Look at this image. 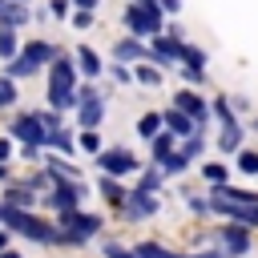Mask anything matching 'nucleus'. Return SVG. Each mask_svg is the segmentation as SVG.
Segmentation results:
<instances>
[{
  "label": "nucleus",
  "mask_w": 258,
  "mask_h": 258,
  "mask_svg": "<svg viewBox=\"0 0 258 258\" xmlns=\"http://www.w3.org/2000/svg\"><path fill=\"white\" fill-rule=\"evenodd\" d=\"M4 73H8L12 81H20V77H32V73H36V64H32L28 56H12V60L4 64Z\"/></svg>",
  "instance_id": "nucleus-18"
},
{
  "label": "nucleus",
  "mask_w": 258,
  "mask_h": 258,
  "mask_svg": "<svg viewBox=\"0 0 258 258\" xmlns=\"http://www.w3.org/2000/svg\"><path fill=\"white\" fill-rule=\"evenodd\" d=\"M161 121H165V129L173 133V137H194L202 125L194 121V117H185L181 109H169V113H161Z\"/></svg>",
  "instance_id": "nucleus-10"
},
{
  "label": "nucleus",
  "mask_w": 258,
  "mask_h": 258,
  "mask_svg": "<svg viewBox=\"0 0 258 258\" xmlns=\"http://www.w3.org/2000/svg\"><path fill=\"white\" fill-rule=\"evenodd\" d=\"M242 137H246V129H242L238 121H230V125H222V133H218V149H222V153H238V149H242Z\"/></svg>",
  "instance_id": "nucleus-12"
},
{
  "label": "nucleus",
  "mask_w": 258,
  "mask_h": 258,
  "mask_svg": "<svg viewBox=\"0 0 258 258\" xmlns=\"http://www.w3.org/2000/svg\"><path fill=\"white\" fill-rule=\"evenodd\" d=\"M105 258H137V254L125 250V246H117V242H105Z\"/></svg>",
  "instance_id": "nucleus-34"
},
{
  "label": "nucleus",
  "mask_w": 258,
  "mask_h": 258,
  "mask_svg": "<svg viewBox=\"0 0 258 258\" xmlns=\"http://www.w3.org/2000/svg\"><path fill=\"white\" fill-rule=\"evenodd\" d=\"M48 145H56L60 153H73V133H69V125H56V129H48Z\"/></svg>",
  "instance_id": "nucleus-22"
},
{
  "label": "nucleus",
  "mask_w": 258,
  "mask_h": 258,
  "mask_svg": "<svg viewBox=\"0 0 258 258\" xmlns=\"http://www.w3.org/2000/svg\"><path fill=\"white\" fill-rule=\"evenodd\" d=\"M165 121H161V113H145V117H137V137H157V129H161Z\"/></svg>",
  "instance_id": "nucleus-19"
},
{
  "label": "nucleus",
  "mask_w": 258,
  "mask_h": 258,
  "mask_svg": "<svg viewBox=\"0 0 258 258\" xmlns=\"http://www.w3.org/2000/svg\"><path fill=\"white\" fill-rule=\"evenodd\" d=\"M81 145H85L89 153H101V137H97L93 129H81Z\"/></svg>",
  "instance_id": "nucleus-33"
},
{
  "label": "nucleus",
  "mask_w": 258,
  "mask_h": 258,
  "mask_svg": "<svg viewBox=\"0 0 258 258\" xmlns=\"http://www.w3.org/2000/svg\"><path fill=\"white\" fill-rule=\"evenodd\" d=\"M125 214H129L133 222H141V218H153V214H157V198H153V194H141V189H133V194H129V202H125Z\"/></svg>",
  "instance_id": "nucleus-8"
},
{
  "label": "nucleus",
  "mask_w": 258,
  "mask_h": 258,
  "mask_svg": "<svg viewBox=\"0 0 258 258\" xmlns=\"http://www.w3.org/2000/svg\"><path fill=\"white\" fill-rule=\"evenodd\" d=\"M85 181H52L48 189V206L56 214H69V210H81V198H85Z\"/></svg>",
  "instance_id": "nucleus-2"
},
{
  "label": "nucleus",
  "mask_w": 258,
  "mask_h": 258,
  "mask_svg": "<svg viewBox=\"0 0 258 258\" xmlns=\"http://www.w3.org/2000/svg\"><path fill=\"white\" fill-rule=\"evenodd\" d=\"M4 4H8V0H0V8H4Z\"/></svg>",
  "instance_id": "nucleus-46"
},
{
  "label": "nucleus",
  "mask_w": 258,
  "mask_h": 258,
  "mask_svg": "<svg viewBox=\"0 0 258 258\" xmlns=\"http://www.w3.org/2000/svg\"><path fill=\"white\" fill-rule=\"evenodd\" d=\"M16 48H20V44H16V32H12V28H0V60H12Z\"/></svg>",
  "instance_id": "nucleus-28"
},
{
  "label": "nucleus",
  "mask_w": 258,
  "mask_h": 258,
  "mask_svg": "<svg viewBox=\"0 0 258 258\" xmlns=\"http://www.w3.org/2000/svg\"><path fill=\"white\" fill-rule=\"evenodd\" d=\"M4 202H8V206H16V210H32L36 194H32L28 185H8V189H4Z\"/></svg>",
  "instance_id": "nucleus-16"
},
{
  "label": "nucleus",
  "mask_w": 258,
  "mask_h": 258,
  "mask_svg": "<svg viewBox=\"0 0 258 258\" xmlns=\"http://www.w3.org/2000/svg\"><path fill=\"white\" fill-rule=\"evenodd\" d=\"M113 77H117V81H129V77H133V73H129V69H125V64H113Z\"/></svg>",
  "instance_id": "nucleus-38"
},
{
  "label": "nucleus",
  "mask_w": 258,
  "mask_h": 258,
  "mask_svg": "<svg viewBox=\"0 0 258 258\" xmlns=\"http://www.w3.org/2000/svg\"><path fill=\"white\" fill-rule=\"evenodd\" d=\"M214 113L222 117V125H230V121H234V105H230V101H222V97L214 101Z\"/></svg>",
  "instance_id": "nucleus-32"
},
{
  "label": "nucleus",
  "mask_w": 258,
  "mask_h": 258,
  "mask_svg": "<svg viewBox=\"0 0 258 258\" xmlns=\"http://www.w3.org/2000/svg\"><path fill=\"white\" fill-rule=\"evenodd\" d=\"M48 12H52V16H64V12H69V0H52Z\"/></svg>",
  "instance_id": "nucleus-37"
},
{
  "label": "nucleus",
  "mask_w": 258,
  "mask_h": 258,
  "mask_svg": "<svg viewBox=\"0 0 258 258\" xmlns=\"http://www.w3.org/2000/svg\"><path fill=\"white\" fill-rule=\"evenodd\" d=\"M218 238H222V258H246L250 254V230H242L238 222L222 226Z\"/></svg>",
  "instance_id": "nucleus-5"
},
{
  "label": "nucleus",
  "mask_w": 258,
  "mask_h": 258,
  "mask_svg": "<svg viewBox=\"0 0 258 258\" xmlns=\"http://www.w3.org/2000/svg\"><path fill=\"white\" fill-rule=\"evenodd\" d=\"M202 177H206L210 185H226V169H222L218 161H206V165H202Z\"/></svg>",
  "instance_id": "nucleus-29"
},
{
  "label": "nucleus",
  "mask_w": 258,
  "mask_h": 258,
  "mask_svg": "<svg viewBox=\"0 0 258 258\" xmlns=\"http://www.w3.org/2000/svg\"><path fill=\"white\" fill-rule=\"evenodd\" d=\"M16 97H20V89H16V81H12L8 73H0V109H8V105H16Z\"/></svg>",
  "instance_id": "nucleus-24"
},
{
  "label": "nucleus",
  "mask_w": 258,
  "mask_h": 258,
  "mask_svg": "<svg viewBox=\"0 0 258 258\" xmlns=\"http://www.w3.org/2000/svg\"><path fill=\"white\" fill-rule=\"evenodd\" d=\"M20 56H28V60L40 69V64H52V60L60 56V48H56V44H48V40H28V44L20 48Z\"/></svg>",
  "instance_id": "nucleus-9"
},
{
  "label": "nucleus",
  "mask_w": 258,
  "mask_h": 258,
  "mask_svg": "<svg viewBox=\"0 0 258 258\" xmlns=\"http://www.w3.org/2000/svg\"><path fill=\"white\" fill-rule=\"evenodd\" d=\"M89 24H93V12H85V8H77V12H73V28L81 32V28H89Z\"/></svg>",
  "instance_id": "nucleus-35"
},
{
  "label": "nucleus",
  "mask_w": 258,
  "mask_h": 258,
  "mask_svg": "<svg viewBox=\"0 0 258 258\" xmlns=\"http://www.w3.org/2000/svg\"><path fill=\"white\" fill-rule=\"evenodd\" d=\"M44 101L60 113V109H77V60H64L56 56L48 64V89H44Z\"/></svg>",
  "instance_id": "nucleus-1"
},
{
  "label": "nucleus",
  "mask_w": 258,
  "mask_h": 258,
  "mask_svg": "<svg viewBox=\"0 0 258 258\" xmlns=\"http://www.w3.org/2000/svg\"><path fill=\"white\" fill-rule=\"evenodd\" d=\"M12 4H28V0H12Z\"/></svg>",
  "instance_id": "nucleus-45"
},
{
  "label": "nucleus",
  "mask_w": 258,
  "mask_h": 258,
  "mask_svg": "<svg viewBox=\"0 0 258 258\" xmlns=\"http://www.w3.org/2000/svg\"><path fill=\"white\" fill-rule=\"evenodd\" d=\"M4 242H8V234H4V230H0V250H4Z\"/></svg>",
  "instance_id": "nucleus-44"
},
{
  "label": "nucleus",
  "mask_w": 258,
  "mask_h": 258,
  "mask_svg": "<svg viewBox=\"0 0 258 258\" xmlns=\"http://www.w3.org/2000/svg\"><path fill=\"white\" fill-rule=\"evenodd\" d=\"M145 52H149V44L137 36H121L113 44V60H145Z\"/></svg>",
  "instance_id": "nucleus-11"
},
{
  "label": "nucleus",
  "mask_w": 258,
  "mask_h": 258,
  "mask_svg": "<svg viewBox=\"0 0 258 258\" xmlns=\"http://www.w3.org/2000/svg\"><path fill=\"white\" fill-rule=\"evenodd\" d=\"M44 169H48L56 181H81V169H77V165H69L64 157H48V161H44Z\"/></svg>",
  "instance_id": "nucleus-14"
},
{
  "label": "nucleus",
  "mask_w": 258,
  "mask_h": 258,
  "mask_svg": "<svg viewBox=\"0 0 258 258\" xmlns=\"http://www.w3.org/2000/svg\"><path fill=\"white\" fill-rule=\"evenodd\" d=\"M8 137L24 141V145H48V129H44V121L32 117V113H20V117L8 125Z\"/></svg>",
  "instance_id": "nucleus-3"
},
{
  "label": "nucleus",
  "mask_w": 258,
  "mask_h": 258,
  "mask_svg": "<svg viewBox=\"0 0 258 258\" xmlns=\"http://www.w3.org/2000/svg\"><path fill=\"white\" fill-rule=\"evenodd\" d=\"M185 169H189V157H185L181 149H177V153H169V157L161 161V173H185Z\"/></svg>",
  "instance_id": "nucleus-26"
},
{
  "label": "nucleus",
  "mask_w": 258,
  "mask_h": 258,
  "mask_svg": "<svg viewBox=\"0 0 258 258\" xmlns=\"http://www.w3.org/2000/svg\"><path fill=\"white\" fill-rule=\"evenodd\" d=\"M77 69H81L85 77H97V73H101V56H97L89 44H81V48H77Z\"/></svg>",
  "instance_id": "nucleus-17"
},
{
  "label": "nucleus",
  "mask_w": 258,
  "mask_h": 258,
  "mask_svg": "<svg viewBox=\"0 0 258 258\" xmlns=\"http://www.w3.org/2000/svg\"><path fill=\"white\" fill-rule=\"evenodd\" d=\"M173 109H181V113L194 117L198 125H206V117H210V101H202L194 89H177V93H173Z\"/></svg>",
  "instance_id": "nucleus-6"
},
{
  "label": "nucleus",
  "mask_w": 258,
  "mask_h": 258,
  "mask_svg": "<svg viewBox=\"0 0 258 258\" xmlns=\"http://www.w3.org/2000/svg\"><path fill=\"white\" fill-rule=\"evenodd\" d=\"M89 97H101V93H97L93 85H81V89H77V105H81V101H89Z\"/></svg>",
  "instance_id": "nucleus-36"
},
{
  "label": "nucleus",
  "mask_w": 258,
  "mask_h": 258,
  "mask_svg": "<svg viewBox=\"0 0 258 258\" xmlns=\"http://www.w3.org/2000/svg\"><path fill=\"white\" fill-rule=\"evenodd\" d=\"M133 77H137L141 85H161V69H145V64H137Z\"/></svg>",
  "instance_id": "nucleus-30"
},
{
  "label": "nucleus",
  "mask_w": 258,
  "mask_h": 258,
  "mask_svg": "<svg viewBox=\"0 0 258 258\" xmlns=\"http://www.w3.org/2000/svg\"><path fill=\"white\" fill-rule=\"evenodd\" d=\"M181 69H198V73H206V52H202L198 44H185V52H181Z\"/></svg>",
  "instance_id": "nucleus-21"
},
{
  "label": "nucleus",
  "mask_w": 258,
  "mask_h": 258,
  "mask_svg": "<svg viewBox=\"0 0 258 258\" xmlns=\"http://www.w3.org/2000/svg\"><path fill=\"white\" fill-rule=\"evenodd\" d=\"M0 258H20V254L16 250H0Z\"/></svg>",
  "instance_id": "nucleus-43"
},
{
  "label": "nucleus",
  "mask_w": 258,
  "mask_h": 258,
  "mask_svg": "<svg viewBox=\"0 0 258 258\" xmlns=\"http://www.w3.org/2000/svg\"><path fill=\"white\" fill-rule=\"evenodd\" d=\"M133 254H137V258H177L173 250H165V246H157V242H137Z\"/></svg>",
  "instance_id": "nucleus-25"
},
{
  "label": "nucleus",
  "mask_w": 258,
  "mask_h": 258,
  "mask_svg": "<svg viewBox=\"0 0 258 258\" xmlns=\"http://www.w3.org/2000/svg\"><path fill=\"white\" fill-rule=\"evenodd\" d=\"M24 20H28V8H24V4H12V0H8V4L0 8V28H12V32H16Z\"/></svg>",
  "instance_id": "nucleus-15"
},
{
  "label": "nucleus",
  "mask_w": 258,
  "mask_h": 258,
  "mask_svg": "<svg viewBox=\"0 0 258 258\" xmlns=\"http://www.w3.org/2000/svg\"><path fill=\"white\" fill-rule=\"evenodd\" d=\"M254 129H258V121H254Z\"/></svg>",
  "instance_id": "nucleus-47"
},
{
  "label": "nucleus",
  "mask_w": 258,
  "mask_h": 258,
  "mask_svg": "<svg viewBox=\"0 0 258 258\" xmlns=\"http://www.w3.org/2000/svg\"><path fill=\"white\" fill-rule=\"evenodd\" d=\"M157 4H161L165 12H177V8H181V0H157Z\"/></svg>",
  "instance_id": "nucleus-39"
},
{
  "label": "nucleus",
  "mask_w": 258,
  "mask_h": 258,
  "mask_svg": "<svg viewBox=\"0 0 258 258\" xmlns=\"http://www.w3.org/2000/svg\"><path fill=\"white\" fill-rule=\"evenodd\" d=\"M8 153H12V145H8L4 137H0V161H8Z\"/></svg>",
  "instance_id": "nucleus-41"
},
{
  "label": "nucleus",
  "mask_w": 258,
  "mask_h": 258,
  "mask_svg": "<svg viewBox=\"0 0 258 258\" xmlns=\"http://www.w3.org/2000/svg\"><path fill=\"white\" fill-rule=\"evenodd\" d=\"M189 258H222V250H210V254H189Z\"/></svg>",
  "instance_id": "nucleus-42"
},
{
  "label": "nucleus",
  "mask_w": 258,
  "mask_h": 258,
  "mask_svg": "<svg viewBox=\"0 0 258 258\" xmlns=\"http://www.w3.org/2000/svg\"><path fill=\"white\" fill-rule=\"evenodd\" d=\"M173 141H177V137H173V133H169V129H165V133H157V137H153V161H157V165H161V161H165V157H169V153H173Z\"/></svg>",
  "instance_id": "nucleus-20"
},
{
  "label": "nucleus",
  "mask_w": 258,
  "mask_h": 258,
  "mask_svg": "<svg viewBox=\"0 0 258 258\" xmlns=\"http://www.w3.org/2000/svg\"><path fill=\"white\" fill-rule=\"evenodd\" d=\"M73 8H85V12H93V8H97V0H73Z\"/></svg>",
  "instance_id": "nucleus-40"
},
{
  "label": "nucleus",
  "mask_w": 258,
  "mask_h": 258,
  "mask_svg": "<svg viewBox=\"0 0 258 258\" xmlns=\"http://www.w3.org/2000/svg\"><path fill=\"white\" fill-rule=\"evenodd\" d=\"M101 117H105V97H89V101L77 105V125L81 129H97Z\"/></svg>",
  "instance_id": "nucleus-7"
},
{
  "label": "nucleus",
  "mask_w": 258,
  "mask_h": 258,
  "mask_svg": "<svg viewBox=\"0 0 258 258\" xmlns=\"http://www.w3.org/2000/svg\"><path fill=\"white\" fill-rule=\"evenodd\" d=\"M97 165H101L109 177H121V173H133V169H137V157H133L129 149L113 145V149H101V153H97Z\"/></svg>",
  "instance_id": "nucleus-4"
},
{
  "label": "nucleus",
  "mask_w": 258,
  "mask_h": 258,
  "mask_svg": "<svg viewBox=\"0 0 258 258\" xmlns=\"http://www.w3.org/2000/svg\"><path fill=\"white\" fill-rule=\"evenodd\" d=\"M234 157H238L234 165H238L242 173H258V149H238Z\"/></svg>",
  "instance_id": "nucleus-27"
},
{
  "label": "nucleus",
  "mask_w": 258,
  "mask_h": 258,
  "mask_svg": "<svg viewBox=\"0 0 258 258\" xmlns=\"http://www.w3.org/2000/svg\"><path fill=\"white\" fill-rule=\"evenodd\" d=\"M101 198H105L109 206L125 210V202H129V189H125V185H121L117 177H109V173H105V177H101Z\"/></svg>",
  "instance_id": "nucleus-13"
},
{
  "label": "nucleus",
  "mask_w": 258,
  "mask_h": 258,
  "mask_svg": "<svg viewBox=\"0 0 258 258\" xmlns=\"http://www.w3.org/2000/svg\"><path fill=\"white\" fill-rule=\"evenodd\" d=\"M202 149H206V141H202V133H194V137H185V145H181V153L194 161V157H202Z\"/></svg>",
  "instance_id": "nucleus-31"
},
{
  "label": "nucleus",
  "mask_w": 258,
  "mask_h": 258,
  "mask_svg": "<svg viewBox=\"0 0 258 258\" xmlns=\"http://www.w3.org/2000/svg\"><path fill=\"white\" fill-rule=\"evenodd\" d=\"M161 177H165V173H161V165H153V169H145V173H141L137 189H141V194H157V189H161Z\"/></svg>",
  "instance_id": "nucleus-23"
}]
</instances>
